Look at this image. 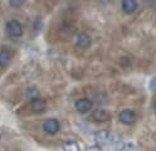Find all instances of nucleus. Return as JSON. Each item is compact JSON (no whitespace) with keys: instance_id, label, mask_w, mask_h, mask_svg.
Masks as SVG:
<instances>
[{"instance_id":"15","label":"nucleus","mask_w":156,"mask_h":151,"mask_svg":"<svg viewBox=\"0 0 156 151\" xmlns=\"http://www.w3.org/2000/svg\"><path fill=\"white\" fill-rule=\"evenodd\" d=\"M24 3L23 2H10L9 3V5L10 6H13V8H18V6H22Z\"/></svg>"},{"instance_id":"10","label":"nucleus","mask_w":156,"mask_h":151,"mask_svg":"<svg viewBox=\"0 0 156 151\" xmlns=\"http://www.w3.org/2000/svg\"><path fill=\"white\" fill-rule=\"evenodd\" d=\"M137 2H135V0H123L122 4H121V8L123 10L125 14H133L136 10H137Z\"/></svg>"},{"instance_id":"11","label":"nucleus","mask_w":156,"mask_h":151,"mask_svg":"<svg viewBox=\"0 0 156 151\" xmlns=\"http://www.w3.org/2000/svg\"><path fill=\"white\" fill-rule=\"evenodd\" d=\"M25 96H27V98H28L29 101L35 99V98L39 97V91H38L37 87H33V86H32V87H28L27 91H25Z\"/></svg>"},{"instance_id":"14","label":"nucleus","mask_w":156,"mask_h":151,"mask_svg":"<svg viewBox=\"0 0 156 151\" xmlns=\"http://www.w3.org/2000/svg\"><path fill=\"white\" fill-rule=\"evenodd\" d=\"M122 151H137V150H136V147L132 144H125L122 147Z\"/></svg>"},{"instance_id":"1","label":"nucleus","mask_w":156,"mask_h":151,"mask_svg":"<svg viewBox=\"0 0 156 151\" xmlns=\"http://www.w3.org/2000/svg\"><path fill=\"white\" fill-rule=\"evenodd\" d=\"M5 33L10 38H20L24 33L22 23L16 19L8 20L6 24H5Z\"/></svg>"},{"instance_id":"3","label":"nucleus","mask_w":156,"mask_h":151,"mask_svg":"<svg viewBox=\"0 0 156 151\" xmlns=\"http://www.w3.org/2000/svg\"><path fill=\"white\" fill-rule=\"evenodd\" d=\"M43 131L49 135V136H54L61 131V122L57 118H47L43 122Z\"/></svg>"},{"instance_id":"16","label":"nucleus","mask_w":156,"mask_h":151,"mask_svg":"<svg viewBox=\"0 0 156 151\" xmlns=\"http://www.w3.org/2000/svg\"><path fill=\"white\" fill-rule=\"evenodd\" d=\"M150 86H151V88H152V89H155V88H156V77H154V78H152Z\"/></svg>"},{"instance_id":"9","label":"nucleus","mask_w":156,"mask_h":151,"mask_svg":"<svg viewBox=\"0 0 156 151\" xmlns=\"http://www.w3.org/2000/svg\"><path fill=\"white\" fill-rule=\"evenodd\" d=\"M13 60V54L9 49L3 48L0 49V68H5L12 63Z\"/></svg>"},{"instance_id":"13","label":"nucleus","mask_w":156,"mask_h":151,"mask_svg":"<svg viewBox=\"0 0 156 151\" xmlns=\"http://www.w3.org/2000/svg\"><path fill=\"white\" fill-rule=\"evenodd\" d=\"M84 151H103L101 146L98 145H90V146H87Z\"/></svg>"},{"instance_id":"4","label":"nucleus","mask_w":156,"mask_h":151,"mask_svg":"<svg viewBox=\"0 0 156 151\" xmlns=\"http://www.w3.org/2000/svg\"><path fill=\"white\" fill-rule=\"evenodd\" d=\"M119 121L122 125L131 126V125H133L136 122V121H137V115H136V112L133 110L125 108L119 113Z\"/></svg>"},{"instance_id":"17","label":"nucleus","mask_w":156,"mask_h":151,"mask_svg":"<svg viewBox=\"0 0 156 151\" xmlns=\"http://www.w3.org/2000/svg\"><path fill=\"white\" fill-rule=\"evenodd\" d=\"M154 112H155V113H156V102H155V103H154Z\"/></svg>"},{"instance_id":"8","label":"nucleus","mask_w":156,"mask_h":151,"mask_svg":"<svg viewBox=\"0 0 156 151\" xmlns=\"http://www.w3.org/2000/svg\"><path fill=\"white\" fill-rule=\"evenodd\" d=\"M94 140L97 145H110L115 140V136L108 132V131H98L97 134H94Z\"/></svg>"},{"instance_id":"12","label":"nucleus","mask_w":156,"mask_h":151,"mask_svg":"<svg viewBox=\"0 0 156 151\" xmlns=\"http://www.w3.org/2000/svg\"><path fill=\"white\" fill-rule=\"evenodd\" d=\"M63 151H81V147L76 141H67L63 145Z\"/></svg>"},{"instance_id":"2","label":"nucleus","mask_w":156,"mask_h":151,"mask_svg":"<svg viewBox=\"0 0 156 151\" xmlns=\"http://www.w3.org/2000/svg\"><path fill=\"white\" fill-rule=\"evenodd\" d=\"M90 118H91V121H93L96 124H103V122L111 121L112 115H111L110 111H107L105 108H96L92 111Z\"/></svg>"},{"instance_id":"6","label":"nucleus","mask_w":156,"mask_h":151,"mask_svg":"<svg viewBox=\"0 0 156 151\" xmlns=\"http://www.w3.org/2000/svg\"><path fill=\"white\" fill-rule=\"evenodd\" d=\"M76 40V45L80 48V49H87V48H90L91 44H92V38L90 34H87L86 32H81V33H78L74 38Z\"/></svg>"},{"instance_id":"7","label":"nucleus","mask_w":156,"mask_h":151,"mask_svg":"<svg viewBox=\"0 0 156 151\" xmlns=\"http://www.w3.org/2000/svg\"><path fill=\"white\" fill-rule=\"evenodd\" d=\"M29 108H30V111L33 113H37V115L43 113L47 110V101L41 98V97L32 99V101H29Z\"/></svg>"},{"instance_id":"5","label":"nucleus","mask_w":156,"mask_h":151,"mask_svg":"<svg viewBox=\"0 0 156 151\" xmlns=\"http://www.w3.org/2000/svg\"><path fill=\"white\" fill-rule=\"evenodd\" d=\"M74 108L78 113H88L92 111L93 108V102L90 99V98H80V99H77L76 102H74Z\"/></svg>"}]
</instances>
